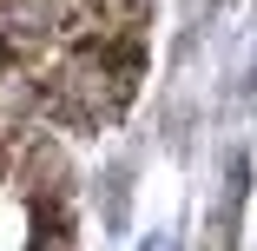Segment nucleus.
<instances>
[{"label":"nucleus","instance_id":"obj_3","mask_svg":"<svg viewBox=\"0 0 257 251\" xmlns=\"http://www.w3.org/2000/svg\"><path fill=\"white\" fill-rule=\"evenodd\" d=\"M92 14H106V20L132 27V20H145V0H92Z\"/></svg>","mask_w":257,"mask_h":251},{"label":"nucleus","instance_id":"obj_1","mask_svg":"<svg viewBox=\"0 0 257 251\" xmlns=\"http://www.w3.org/2000/svg\"><path fill=\"white\" fill-rule=\"evenodd\" d=\"M132 73H139L132 46H99V40L79 46L53 73V113L66 126H112L132 99Z\"/></svg>","mask_w":257,"mask_h":251},{"label":"nucleus","instance_id":"obj_2","mask_svg":"<svg viewBox=\"0 0 257 251\" xmlns=\"http://www.w3.org/2000/svg\"><path fill=\"white\" fill-rule=\"evenodd\" d=\"M60 33V7L53 0H0V46H20V53H33V46H46Z\"/></svg>","mask_w":257,"mask_h":251},{"label":"nucleus","instance_id":"obj_4","mask_svg":"<svg viewBox=\"0 0 257 251\" xmlns=\"http://www.w3.org/2000/svg\"><path fill=\"white\" fill-rule=\"evenodd\" d=\"M0 73H7V46H0Z\"/></svg>","mask_w":257,"mask_h":251}]
</instances>
